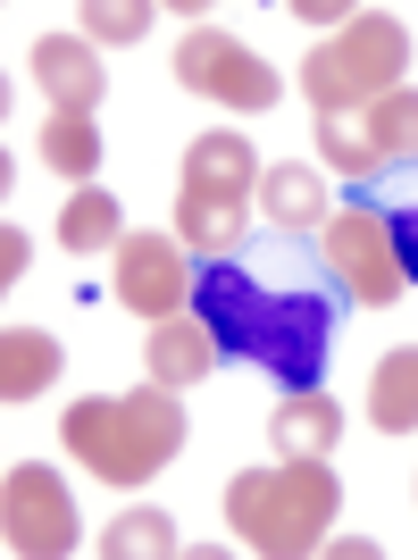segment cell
<instances>
[{
    "label": "cell",
    "mask_w": 418,
    "mask_h": 560,
    "mask_svg": "<svg viewBox=\"0 0 418 560\" xmlns=\"http://www.w3.org/2000/svg\"><path fill=\"white\" fill-rule=\"evenodd\" d=\"M25 259H34V243H25V234L9 226V234H0V277L18 284V277H25Z\"/></svg>",
    "instance_id": "obj_23"
},
{
    "label": "cell",
    "mask_w": 418,
    "mask_h": 560,
    "mask_svg": "<svg viewBox=\"0 0 418 560\" xmlns=\"http://www.w3.org/2000/svg\"><path fill=\"white\" fill-rule=\"evenodd\" d=\"M59 444L93 468L101 486H142L151 468H167L185 452V401H176V385L142 376L135 394H117V401H76L59 419Z\"/></svg>",
    "instance_id": "obj_2"
},
{
    "label": "cell",
    "mask_w": 418,
    "mask_h": 560,
    "mask_svg": "<svg viewBox=\"0 0 418 560\" xmlns=\"http://www.w3.org/2000/svg\"><path fill=\"white\" fill-rule=\"evenodd\" d=\"M117 302L135 310V318H185L193 302V268H185V243L176 234H126L117 243V284H109Z\"/></svg>",
    "instance_id": "obj_9"
},
{
    "label": "cell",
    "mask_w": 418,
    "mask_h": 560,
    "mask_svg": "<svg viewBox=\"0 0 418 560\" xmlns=\"http://www.w3.org/2000/svg\"><path fill=\"white\" fill-rule=\"evenodd\" d=\"M43 167H59V176H93L101 167V126L93 117H68V109H50V126H43Z\"/></svg>",
    "instance_id": "obj_18"
},
{
    "label": "cell",
    "mask_w": 418,
    "mask_h": 560,
    "mask_svg": "<svg viewBox=\"0 0 418 560\" xmlns=\"http://www.w3.org/2000/svg\"><path fill=\"white\" fill-rule=\"evenodd\" d=\"M135 34H151L142 0H84V43H135Z\"/></svg>",
    "instance_id": "obj_21"
},
{
    "label": "cell",
    "mask_w": 418,
    "mask_h": 560,
    "mask_svg": "<svg viewBox=\"0 0 418 560\" xmlns=\"http://www.w3.org/2000/svg\"><path fill=\"white\" fill-rule=\"evenodd\" d=\"M25 68H34V84L50 93V109H68V117H93L101 93H109V75H101L84 34H43V43L25 50Z\"/></svg>",
    "instance_id": "obj_10"
},
{
    "label": "cell",
    "mask_w": 418,
    "mask_h": 560,
    "mask_svg": "<svg viewBox=\"0 0 418 560\" xmlns=\"http://www.w3.org/2000/svg\"><path fill=\"white\" fill-rule=\"evenodd\" d=\"M176 84L201 101H227V109H277V68L259 59V50H243L234 34H218V25H201V34H185L176 43Z\"/></svg>",
    "instance_id": "obj_8"
},
{
    "label": "cell",
    "mask_w": 418,
    "mask_h": 560,
    "mask_svg": "<svg viewBox=\"0 0 418 560\" xmlns=\"http://www.w3.org/2000/svg\"><path fill=\"white\" fill-rule=\"evenodd\" d=\"M293 18H310V25H335V18H360V9H335V0H302Z\"/></svg>",
    "instance_id": "obj_24"
},
{
    "label": "cell",
    "mask_w": 418,
    "mask_h": 560,
    "mask_svg": "<svg viewBox=\"0 0 418 560\" xmlns=\"http://www.w3.org/2000/svg\"><path fill=\"white\" fill-rule=\"evenodd\" d=\"M318 259H326V277L335 284H351V302H369V310H385V302H402V259H394V234H385V210H326V226H318Z\"/></svg>",
    "instance_id": "obj_6"
},
{
    "label": "cell",
    "mask_w": 418,
    "mask_h": 560,
    "mask_svg": "<svg viewBox=\"0 0 418 560\" xmlns=\"http://www.w3.org/2000/svg\"><path fill=\"white\" fill-rule=\"evenodd\" d=\"M59 360H68V351L50 343L43 327H9V335H0V401L18 410V401L50 394V376H59Z\"/></svg>",
    "instance_id": "obj_13"
},
{
    "label": "cell",
    "mask_w": 418,
    "mask_h": 560,
    "mask_svg": "<svg viewBox=\"0 0 418 560\" xmlns=\"http://www.w3.org/2000/svg\"><path fill=\"white\" fill-rule=\"evenodd\" d=\"M335 502L344 486L326 477V460H277V468H243L227 486V527L252 552H318V536L335 527Z\"/></svg>",
    "instance_id": "obj_3"
},
{
    "label": "cell",
    "mask_w": 418,
    "mask_h": 560,
    "mask_svg": "<svg viewBox=\"0 0 418 560\" xmlns=\"http://www.w3.org/2000/svg\"><path fill=\"white\" fill-rule=\"evenodd\" d=\"M117 218H126V210H117L109 192L84 185L68 210H59V243H68L76 259H84V252H117V243H126V226H117Z\"/></svg>",
    "instance_id": "obj_17"
},
{
    "label": "cell",
    "mask_w": 418,
    "mask_h": 560,
    "mask_svg": "<svg viewBox=\"0 0 418 560\" xmlns=\"http://www.w3.org/2000/svg\"><path fill=\"white\" fill-rule=\"evenodd\" d=\"M259 210L277 218L285 234H293V226H326V185H318V167H268V176H259Z\"/></svg>",
    "instance_id": "obj_16"
},
{
    "label": "cell",
    "mask_w": 418,
    "mask_h": 560,
    "mask_svg": "<svg viewBox=\"0 0 418 560\" xmlns=\"http://www.w3.org/2000/svg\"><path fill=\"white\" fill-rule=\"evenodd\" d=\"M0 544H9L18 560L76 552V502H68V486H59L43 460H18L9 477H0Z\"/></svg>",
    "instance_id": "obj_7"
},
{
    "label": "cell",
    "mask_w": 418,
    "mask_h": 560,
    "mask_svg": "<svg viewBox=\"0 0 418 560\" xmlns=\"http://www.w3.org/2000/svg\"><path fill=\"white\" fill-rule=\"evenodd\" d=\"M268 444H277V460H326V452L344 444V410H335L318 385H302V394H285V401H277Z\"/></svg>",
    "instance_id": "obj_11"
},
{
    "label": "cell",
    "mask_w": 418,
    "mask_h": 560,
    "mask_svg": "<svg viewBox=\"0 0 418 560\" xmlns=\"http://www.w3.org/2000/svg\"><path fill=\"white\" fill-rule=\"evenodd\" d=\"M101 552L117 560H151V552H176V527H167V511H126L101 527Z\"/></svg>",
    "instance_id": "obj_19"
},
{
    "label": "cell",
    "mask_w": 418,
    "mask_h": 560,
    "mask_svg": "<svg viewBox=\"0 0 418 560\" xmlns=\"http://www.w3.org/2000/svg\"><path fill=\"white\" fill-rule=\"evenodd\" d=\"M385 234H394L402 277H418V201H394V210H385Z\"/></svg>",
    "instance_id": "obj_22"
},
{
    "label": "cell",
    "mask_w": 418,
    "mask_h": 560,
    "mask_svg": "<svg viewBox=\"0 0 418 560\" xmlns=\"http://www.w3.org/2000/svg\"><path fill=\"white\" fill-rule=\"evenodd\" d=\"M369 427H376V435H410V427H418V343H402V351L376 360V376H369Z\"/></svg>",
    "instance_id": "obj_14"
},
{
    "label": "cell",
    "mask_w": 418,
    "mask_h": 560,
    "mask_svg": "<svg viewBox=\"0 0 418 560\" xmlns=\"http://www.w3.org/2000/svg\"><path fill=\"white\" fill-rule=\"evenodd\" d=\"M318 151H326L335 176H351V185L376 176V151H369V135H360V117H318Z\"/></svg>",
    "instance_id": "obj_20"
},
{
    "label": "cell",
    "mask_w": 418,
    "mask_h": 560,
    "mask_svg": "<svg viewBox=\"0 0 418 560\" xmlns=\"http://www.w3.org/2000/svg\"><path fill=\"white\" fill-rule=\"evenodd\" d=\"M252 192H259V151L243 135H201L185 151V192H176V243L201 259H234L252 234Z\"/></svg>",
    "instance_id": "obj_4"
},
{
    "label": "cell",
    "mask_w": 418,
    "mask_h": 560,
    "mask_svg": "<svg viewBox=\"0 0 418 560\" xmlns=\"http://www.w3.org/2000/svg\"><path fill=\"white\" fill-rule=\"evenodd\" d=\"M402 75H410V25L360 9L335 43H318L302 59V93H310L318 117H351V109H369V101L402 93Z\"/></svg>",
    "instance_id": "obj_5"
},
{
    "label": "cell",
    "mask_w": 418,
    "mask_h": 560,
    "mask_svg": "<svg viewBox=\"0 0 418 560\" xmlns=\"http://www.w3.org/2000/svg\"><path fill=\"white\" fill-rule=\"evenodd\" d=\"M193 318L218 335V351H234V360L268 369L285 394L318 385V369H326V335H335V310H326V293L268 284V277H252V268H234V259H209L201 277H193Z\"/></svg>",
    "instance_id": "obj_1"
},
{
    "label": "cell",
    "mask_w": 418,
    "mask_h": 560,
    "mask_svg": "<svg viewBox=\"0 0 418 560\" xmlns=\"http://www.w3.org/2000/svg\"><path fill=\"white\" fill-rule=\"evenodd\" d=\"M351 117H360V135H369V151H376V176L402 167V160H418V93L410 84L385 93V101H369V109H351Z\"/></svg>",
    "instance_id": "obj_15"
},
{
    "label": "cell",
    "mask_w": 418,
    "mask_h": 560,
    "mask_svg": "<svg viewBox=\"0 0 418 560\" xmlns=\"http://www.w3.org/2000/svg\"><path fill=\"white\" fill-rule=\"evenodd\" d=\"M142 360H151V376H160V385H176V394H185V385H201V376L218 369V335H209L201 318H160Z\"/></svg>",
    "instance_id": "obj_12"
}]
</instances>
